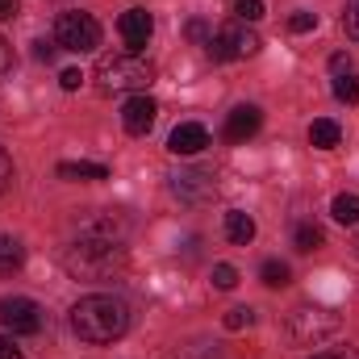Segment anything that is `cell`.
<instances>
[{
	"instance_id": "29",
	"label": "cell",
	"mask_w": 359,
	"mask_h": 359,
	"mask_svg": "<svg viewBox=\"0 0 359 359\" xmlns=\"http://www.w3.org/2000/svg\"><path fill=\"white\" fill-rule=\"evenodd\" d=\"M313 359H359L355 347H334V351H318Z\"/></svg>"
},
{
	"instance_id": "21",
	"label": "cell",
	"mask_w": 359,
	"mask_h": 359,
	"mask_svg": "<svg viewBox=\"0 0 359 359\" xmlns=\"http://www.w3.org/2000/svg\"><path fill=\"white\" fill-rule=\"evenodd\" d=\"M259 276H264V284H268V288H284V284H288V264L268 259V264L259 268Z\"/></svg>"
},
{
	"instance_id": "24",
	"label": "cell",
	"mask_w": 359,
	"mask_h": 359,
	"mask_svg": "<svg viewBox=\"0 0 359 359\" xmlns=\"http://www.w3.org/2000/svg\"><path fill=\"white\" fill-rule=\"evenodd\" d=\"M343 29H347V38L359 42V0H347V13H343Z\"/></svg>"
},
{
	"instance_id": "32",
	"label": "cell",
	"mask_w": 359,
	"mask_h": 359,
	"mask_svg": "<svg viewBox=\"0 0 359 359\" xmlns=\"http://www.w3.org/2000/svg\"><path fill=\"white\" fill-rule=\"evenodd\" d=\"M8 63H13V50H8V38L0 34V76L8 72Z\"/></svg>"
},
{
	"instance_id": "30",
	"label": "cell",
	"mask_w": 359,
	"mask_h": 359,
	"mask_svg": "<svg viewBox=\"0 0 359 359\" xmlns=\"http://www.w3.org/2000/svg\"><path fill=\"white\" fill-rule=\"evenodd\" d=\"M0 359H21V351H17V343H13L8 334H0Z\"/></svg>"
},
{
	"instance_id": "2",
	"label": "cell",
	"mask_w": 359,
	"mask_h": 359,
	"mask_svg": "<svg viewBox=\"0 0 359 359\" xmlns=\"http://www.w3.org/2000/svg\"><path fill=\"white\" fill-rule=\"evenodd\" d=\"M72 330L84 343H117L130 330V309H126L121 297L92 292V297L72 305Z\"/></svg>"
},
{
	"instance_id": "17",
	"label": "cell",
	"mask_w": 359,
	"mask_h": 359,
	"mask_svg": "<svg viewBox=\"0 0 359 359\" xmlns=\"http://www.w3.org/2000/svg\"><path fill=\"white\" fill-rule=\"evenodd\" d=\"M21 259H25L21 243H17V238H4V234H0V276H13V271L21 268Z\"/></svg>"
},
{
	"instance_id": "3",
	"label": "cell",
	"mask_w": 359,
	"mask_h": 359,
	"mask_svg": "<svg viewBox=\"0 0 359 359\" xmlns=\"http://www.w3.org/2000/svg\"><path fill=\"white\" fill-rule=\"evenodd\" d=\"M151 80H155V67L147 59H138L134 50L100 55V63H96V84H100V92H147Z\"/></svg>"
},
{
	"instance_id": "13",
	"label": "cell",
	"mask_w": 359,
	"mask_h": 359,
	"mask_svg": "<svg viewBox=\"0 0 359 359\" xmlns=\"http://www.w3.org/2000/svg\"><path fill=\"white\" fill-rule=\"evenodd\" d=\"M226 238H230L234 247H247V243L255 238V217L243 213V209H230V213H226Z\"/></svg>"
},
{
	"instance_id": "28",
	"label": "cell",
	"mask_w": 359,
	"mask_h": 359,
	"mask_svg": "<svg viewBox=\"0 0 359 359\" xmlns=\"http://www.w3.org/2000/svg\"><path fill=\"white\" fill-rule=\"evenodd\" d=\"M8 180H13V159H8V151L0 147V192L8 188Z\"/></svg>"
},
{
	"instance_id": "22",
	"label": "cell",
	"mask_w": 359,
	"mask_h": 359,
	"mask_svg": "<svg viewBox=\"0 0 359 359\" xmlns=\"http://www.w3.org/2000/svg\"><path fill=\"white\" fill-rule=\"evenodd\" d=\"M213 288H222V292L238 288V268H230V264H217V268H213Z\"/></svg>"
},
{
	"instance_id": "7",
	"label": "cell",
	"mask_w": 359,
	"mask_h": 359,
	"mask_svg": "<svg viewBox=\"0 0 359 359\" xmlns=\"http://www.w3.org/2000/svg\"><path fill=\"white\" fill-rule=\"evenodd\" d=\"M42 305L29 301V297H4L0 301V326L8 334H38L42 330Z\"/></svg>"
},
{
	"instance_id": "20",
	"label": "cell",
	"mask_w": 359,
	"mask_h": 359,
	"mask_svg": "<svg viewBox=\"0 0 359 359\" xmlns=\"http://www.w3.org/2000/svg\"><path fill=\"white\" fill-rule=\"evenodd\" d=\"M334 96H339L343 104H359V76H351V72L339 76V80H334Z\"/></svg>"
},
{
	"instance_id": "10",
	"label": "cell",
	"mask_w": 359,
	"mask_h": 359,
	"mask_svg": "<svg viewBox=\"0 0 359 359\" xmlns=\"http://www.w3.org/2000/svg\"><path fill=\"white\" fill-rule=\"evenodd\" d=\"M172 192L188 205H205V201H213L217 184L209 172H180V176H172Z\"/></svg>"
},
{
	"instance_id": "8",
	"label": "cell",
	"mask_w": 359,
	"mask_h": 359,
	"mask_svg": "<svg viewBox=\"0 0 359 359\" xmlns=\"http://www.w3.org/2000/svg\"><path fill=\"white\" fill-rule=\"evenodd\" d=\"M155 117H159V104L147 96V92H134L126 104H121V126H126V134H147L151 126H155Z\"/></svg>"
},
{
	"instance_id": "31",
	"label": "cell",
	"mask_w": 359,
	"mask_h": 359,
	"mask_svg": "<svg viewBox=\"0 0 359 359\" xmlns=\"http://www.w3.org/2000/svg\"><path fill=\"white\" fill-rule=\"evenodd\" d=\"M330 72H339V76H347V72H351V59H347L343 50H339V55H330Z\"/></svg>"
},
{
	"instance_id": "5",
	"label": "cell",
	"mask_w": 359,
	"mask_h": 359,
	"mask_svg": "<svg viewBox=\"0 0 359 359\" xmlns=\"http://www.w3.org/2000/svg\"><path fill=\"white\" fill-rule=\"evenodd\" d=\"M209 55L217 59V63H234V59H251V55H259V34L255 29H247V21H230V25H222L217 34H209Z\"/></svg>"
},
{
	"instance_id": "33",
	"label": "cell",
	"mask_w": 359,
	"mask_h": 359,
	"mask_svg": "<svg viewBox=\"0 0 359 359\" xmlns=\"http://www.w3.org/2000/svg\"><path fill=\"white\" fill-rule=\"evenodd\" d=\"M38 59H42V63H50V59H55V46H46V42H38Z\"/></svg>"
},
{
	"instance_id": "15",
	"label": "cell",
	"mask_w": 359,
	"mask_h": 359,
	"mask_svg": "<svg viewBox=\"0 0 359 359\" xmlns=\"http://www.w3.org/2000/svg\"><path fill=\"white\" fill-rule=\"evenodd\" d=\"M330 217L339 226H359V192H339L330 205Z\"/></svg>"
},
{
	"instance_id": "23",
	"label": "cell",
	"mask_w": 359,
	"mask_h": 359,
	"mask_svg": "<svg viewBox=\"0 0 359 359\" xmlns=\"http://www.w3.org/2000/svg\"><path fill=\"white\" fill-rule=\"evenodd\" d=\"M234 13H238V21H259L264 17V0H234Z\"/></svg>"
},
{
	"instance_id": "25",
	"label": "cell",
	"mask_w": 359,
	"mask_h": 359,
	"mask_svg": "<svg viewBox=\"0 0 359 359\" xmlns=\"http://www.w3.org/2000/svg\"><path fill=\"white\" fill-rule=\"evenodd\" d=\"M313 25H318L313 13H292V17H288V29H292V34H309Z\"/></svg>"
},
{
	"instance_id": "12",
	"label": "cell",
	"mask_w": 359,
	"mask_h": 359,
	"mask_svg": "<svg viewBox=\"0 0 359 359\" xmlns=\"http://www.w3.org/2000/svg\"><path fill=\"white\" fill-rule=\"evenodd\" d=\"M209 147V130L205 126H196V121H184L172 130V138H168V151L172 155H201Z\"/></svg>"
},
{
	"instance_id": "14",
	"label": "cell",
	"mask_w": 359,
	"mask_h": 359,
	"mask_svg": "<svg viewBox=\"0 0 359 359\" xmlns=\"http://www.w3.org/2000/svg\"><path fill=\"white\" fill-rule=\"evenodd\" d=\"M309 142H313L318 151H330V147H339V142H343V130H339V121H330V117H318V121L309 126Z\"/></svg>"
},
{
	"instance_id": "34",
	"label": "cell",
	"mask_w": 359,
	"mask_h": 359,
	"mask_svg": "<svg viewBox=\"0 0 359 359\" xmlns=\"http://www.w3.org/2000/svg\"><path fill=\"white\" fill-rule=\"evenodd\" d=\"M17 13V0H0V17H13Z\"/></svg>"
},
{
	"instance_id": "9",
	"label": "cell",
	"mask_w": 359,
	"mask_h": 359,
	"mask_svg": "<svg viewBox=\"0 0 359 359\" xmlns=\"http://www.w3.org/2000/svg\"><path fill=\"white\" fill-rule=\"evenodd\" d=\"M117 34H121V42L138 55L147 42H151V34H155V17L147 13V8H130V13H121V21H117Z\"/></svg>"
},
{
	"instance_id": "1",
	"label": "cell",
	"mask_w": 359,
	"mask_h": 359,
	"mask_svg": "<svg viewBox=\"0 0 359 359\" xmlns=\"http://www.w3.org/2000/svg\"><path fill=\"white\" fill-rule=\"evenodd\" d=\"M67 271L76 280H109L126 264V222L117 213H104L80 230V238L67 251Z\"/></svg>"
},
{
	"instance_id": "4",
	"label": "cell",
	"mask_w": 359,
	"mask_h": 359,
	"mask_svg": "<svg viewBox=\"0 0 359 359\" xmlns=\"http://www.w3.org/2000/svg\"><path fill=\"white\" fill-rule=\"evenodd\" d=\"M339 330H343V318L326 305H301V309L288 313V339L297 347H322Z\"/></svg>"
},
{
	"instance_id": "26",
	"label": "cell",
	"mask_w": 359,
	"mask_h": 359,
	"mask_svg": "<svg viewBox=\"0 0 359 359\" xmlns=\"http://www.w3.org/2000/svg\"><path fill=\"white\" fill-rule=\"evenodd\" d=\"M184 34H188V38H192V42H209V25H205V21H201V17H192V21H188V25H184Z\"/></svg>"
},
{
	"instance_id": "6",
	"label": "cell",
	"mask_w": 359,
	"mask_h": 359,
	"mask_svg": "<svg viewBox=\"0 0 359 359\" xmlns=\"http://www.w3.org/2000/svg\"><path fill=\"white\" fill-rule=\"evenodd\" d=\"M55 46L76 50V55L96 50L100 46V21L92 13H59V21H55Z\"/></svg>"
},
{
	"instance_id": "35",
	"label": "cell",
	"mask_w": 359,
	"mask_h": 359,
	"mask_svg": "<svg viewBox=\"0 0 359 359\" xmlns=\"http://www.w3.org/2000/svg\"><path fill=\"white\" fill-rule=\"evenodd\" d=\"M355 247H359V238H355Z\"/></svg>"
},
{
	"instance_id": "19",
	"label": "cell",
	"mask_w": 359,
	"mask_h": 359,
	"mask_svg": "<svg viewBox=\"0 0 359 359\" xmlns=\"http://www.w3.org/2000/svg\"><path fill=\"white\" fill-rule=\"evenodd\" d=\"M251 322H255V309H251V305H234V309L222 318V326H226V330H247Z\"/></svg>"
},
{
	"instance_id": "18",
	"label": "cell",
	"mask_w": 359,
	"mask_h": 359,
	"mask_svg": "<svg viewBox=\"0 0 359 359\" xmlns=\"http://www.w3.org/2000/svg\"><path fill=\"white\" fill-rule=\"evenodd\" d=\"M292 243H297V251H318L322 243H326V234H322V226H313V222H301L297 226V234H292Z\"/></svg>"
},
{
	"instance_id": "27",
	"label": "cell",
	"mask_w": 359,
	"mask_h": 359,
	"mask_svg": "<svg viewBox=\"0 0 359 359\" xmlns=\"http://www.w3.org/2000/svg\"><path fill=\"white\" fill-rule=\"evenodd\" d=\"M80 80H84V76H80V67H67V72L59 76V84H63V92H76V88H80Z\"/></svg>"
},
{
	"instance_id": "11",
	"label": "cell",
	"mask_w": 359,
	"mask_h": 359,
	"mask_svg": "<svg viewBox=\"0 0 359 359\" xmlns=\"http://www.w3.org/2000/svg\"><path fill=\"white\" fill-rule=\"evenodd\" d=\"M259 126H264V113L255 104H238L226 117V142H247V138L259 134Z\"/></svg>"
},
{
	"instance_id": "16",
	"label": "cell",
	"mask_w": 359,
	"mask_h": 359,
	"mask_svg": "<svg viewBox=\"0 0 359 359\" xmlns=\"http://www.w3.org/2000/svg\"><path fill=\"white\" fill-rule=\"evenodd\" d=\"M59 176L63 180H109V168L104 163H59Z\"/></svg>"
}]
</instances>
